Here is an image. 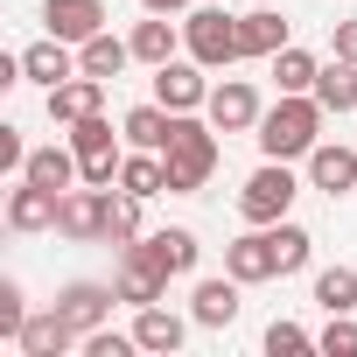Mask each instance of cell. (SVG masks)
Listing matches in <instances>:
<instances>
[{
	"instance_id": "1",
	"label": "cell",
	"mask_w": 357,
	"mask_h": 357,
	"mask_svg": "<svg viewBox=\"0 0 357 357\" xmlns=\"http://www.w3.org/2000/svg\"><path fill=\"white\" fill-rule=\"evenodd\" d=\"M322 98L315 91H280V105H266L259 112V126H252V140H259V154L266 161H308L315 154V140H322Z\"/></svg>"
},
{
	"instance_id": "2",
	"label": "cell",
	"mask_w": 357,
	"mask_h": 357,
	"mask_svg": "<svg viewBox=\"0 0 357 357\" xmlns=\"http://www.w3.org/2000/svg\"><path fill=\"white\" fill-rule=\"evenodd\" d=\"M168 197H197L218 175V126H204L197 112H175V140H168Z\"/></svg>"
},
{
	"instance_id": "3",
	"label": "cell",
	"mask_w": 357,
	"mask_h": 357,
	"mask_svg": "<svg viewBox=\"0 0 357 357\" xmlns=\"http://www.w3.org/2000/svg\"><path fill=\"white\" fill-rule=\"evenodd\" d=\"M183 50H190L204 70H231V63L245 56L238 15H225V8H190V15H183Z\"/></svg>"
},
{
	"instance_id": "4",
	"label": "cell",
	"mask_w": 357,
	"mask_h": 357,
	"mask_svg": "<svg viewBox=\"0 0 357 357\" xmlns=\"http://www.w3.org/2000/svg\"><path fill=\"white\" fill-rule=\"evenodd\" d=\"M294 197H301L294 168H287V161H259V168L245 175V190H238V218H245V225H280V218L294 211Z\"/></svg>"
},
{
	"instance_id": "5",
	"label": "cell",
	"mask_w": 357,
	"mask_h": 357,
	"mask_svg": "<svg viewBox=\"0 0 357 357\" xmlns=\"http://www.w3.org/2000/svg\"><path fill=\"white\" fill-rule=\"evenodd\" d=\"M112 211H119V197H112V190H98V183H77V190H63L56 231H63V238H77V245H91V238H112Z\"/></svg>"
},
{
	"instance_id": "6",
	"label": "cell",
	"mask_w": 357,
	"mask_h": 357,
	"mask_svg": "<svg viewBox=\"0 0 357 357\" xmlns=\"http://www.w3.org/2000/svg\"><path fill=\"white\" fill-rule=\"evenodd\" d=\"M168 266L154 259V245L147 238H133V245H119V273H112V287H119V301H133V308H147V301H161L168 294Z\"/></svg>"
},
{
	"instance_id": "7",
	"label": "cell",
	"mask_w": 357,
	"mask_h": 357,
	"mask_svg": "<svg viewBox=\"0 0 357 357\" xmlns=\"http://www.w3.org/2000/svg\"><path fill=\"white\" fill-rule=\"evenodd\" d=\"M70 147H77V161H84V183H98V190H112L119 183V140H112V119L105 112H91V119H77L70 126Z\"/></svg>"
},
{
	"instance_id": "8",
	"label": "cell",
	"mask_w": 357,
	"mask_h": 357,
	"mask_svg": "<svg viewBox=\"0 0 357 357\" xmlns=\"http://www.w3.org/2000/svg\"><path fill=\"white\" fill-rule=\"evenodd\" d=\"M56 211H63V190H43V183H29V175H15V190H8V231H22V238L56 231Z\"/></svg>"
},
{
	"instance_id": "9",
	"label": "cell",
	"mask_w": 357,
	"mask_h": 357,
	"mask_svg": "<svg viewBox=\"0 0 357 357\" xmlns=\"http://www.w3.org/2000/svg\"><path fill=\"white\" fill-rule=\"evenodd\" d=\"M154 98L168 105V112H204L211 105V84H204V63L190 56H168V63H154Z\"/></svg>"
},
{
	"instance_id": "10",
	"label": "cell",
	"mask_w": 357,
	"mask_h": 357,
	"mask_svg": "<svg viewBox=\"0 0 357 357\" xmlns=\"http://www.w3.org/2000/svg\"><path fill=\"white\" fill-rule=\"evenodd\" d=\"M259 91L245 84V77H225V84H211V105H204V119L218 126V133H252L259 126Z\"/></svg>"
},
{
	"instance_id": "11",
	"label": "cell",
	"mask_w": 357,
	"mask_h": 357,
	"mask_svg": "<svg viewBox=\"0 0 357 357\" xmlns=\"http://www.w3.org/2000/svg\"><path fill=\"white\" fill-rule=\"evenodd\" d=\"M225 273H231V280H245V287H259V280H280V252H273V225H259V231L231 238V245H225Z\"/></svg>"
},
{
	"instance_id": "12",
	"label": "cell",
	"mask_w": 357,
	"mask_h": 357,
	"mask_svg": "<svg viewBox=\"0 0 357 357\" xmlns=\"http://www.w3.org/2000/svg\"><path fill=\"white\" fill-rule=\"evenodd\" d=\"M112 301H119V287H98V280H70V287L56 294V308H63V322H70L77 336L105 329V322H112Z\"/></svg>"
},
{
	"instance_id": "13",
	"label": "cell",
	"mask_w": 357,
	"mask_h": 357,
	"mask_svg": "<svg viewBox=\"0 0 357 357\" xmlns=\"http://www.w3.org/2000/svg\"><path fill=\"white\" fill-rule=\"evenodd\" d=\"M77 343H84V336L63 322V308H56V301H50L43 315H29V322H22V336H15V350H22V357H63V350H77Z\"/></svg>"
},
{
	"instance_id": "14",
	"label": "cell",
	"mask_w": 357,
	"mask_h": 357,
	"mask_svg": "<svg viewBox=\"0 0 357 357\" xmlns=\"http://www.w3.org/2000/svg\"><path fill=\"white\" fill-rule=\"evenodd\" d=\"M133 343H140L147 357H175V350L190 343V322L175 315V308H161V301H147V308L133 315Z\"/></svg>"
},
{
	"instance_id": "15",
	"label": "cell",
	"mask_w": 357,
	"mask_h": 357,
	"mask_svg": "<svg viewBox=\"0 0 357 357\" xmlns=\"http://www.w3.org/2000/svg\"><path fill=\"white\" fill-rule=\"evenodd\" d=\"M238 287H245V280H231V273H225V280H197V294H190V322H197V329H231L238 308H245Z\"/></svg>"
},
{
	"instance_id": "16",
	"label": "cell",
	"mask_w": 357,
	"mask_h": 357,
	"mask_svg": "<svg viewBox=\"0 0 357 357\" xmlns=\"http://www.w3.org/2000/svg\"><path fill=\"white\" fill-rule=\"evenodd\" d=\"M308 190H322V197L357 190V154H350L343 140H315V154H308Z\"/></svg>"
},
{
	"instance_id": "17",
	"label": "cell",
	"mask_w": 357,
	"mask_h": 357,
	"mask_svg": "<svg viewBox=\"0 0 357 357\" xmlns=\"http://www.w3.org/2000/svg\"><path fill=\"white\" fill-rule=\"evenodd\" d=\"M91 112H105V77H63L56 91H50V119L56 126H77V119H91Z\"/></svg>"
},
{
	"instance_id": "18",
	"label": "cell",
	"mask_w": 357,
	"mask_h": 357,
	"mask_svg": "<svg viewBox=\"0 0 357 357\" xmlns=\"http://www.w3.org/2000/svg\"><path fill=\"white\" fill-rule=\"evenodd\" d=\"M43 22H50V36H63V43H91V36L105 29V0H43Z\"/></svg>"
},
{
	"instance_id": "19",
	"label": "cell",
	"mask_w": 357,
	"mask_h": 357,
	"mask_svg": "<svg viewBox=\"0 0 357 357\" xmlns=\"http://www.w3.org/2000/svg\"><path fill=\"white\" fill-rule=\"evenodd\" d=\"M29 183H43V190H77L84 183V161H77V147H29Z\"/></svg>"
},
{
	"instance_id": "20",
	"label": "cell",
	"mask_w": 357,
	"mask_h": 357,
	"mask_svg": "<svg viewBox=\"0 0 357 357\" xmlns=\"http://www.w3.org/2000/svg\"><path fill=\"white\" fill-rule=\"evenodd\" d=\"M119 133L133 140V147H147V154H168V140H175V112L154 98V105H133L126 119H119Z\"/></svg>"
},
{
	"instance_id": "21",
	"label": "cell",
	"mask_w": 357,
	"mask_h": 357,
	"mask_svg": "<svg viewBox=\"0 0 357 357\" xmlns=\"http://www.w3.org/2000/svg\"><path fill=\"white\" fill-rule=\"evenodd\" d=\"M126 63H133V43H119L112 29H98L91 43H77V70L84 77H119Z\"/></svg>"
},
{
	"instance_id": "22",
	"label": "cell",
	"mask_w": 357,
	"mask_h": 357,
	"mask_svg": "<svg viewBox=\"0 0 357 357\" xmlns=\"http://www.w3.org/2000/svg\"><path fill=\"white\" fill-rule=\"evenodd\" d=\"M119 190H126V197H140V204H147V197H161V190H168V161H161V154H147V147H133V154L119 161Z\"/></svg>"
},
{
	"instance_id": "23",
	"label": "cell",
	"mask_w": 357,
	"mask_h": 357,
	"mask_svg": "<svg viewBox=\"0 0 357 357\" xmlns=\"http://www.w3.org/2000/svg\"><path fill=\"white\" fill-rule=\"evenodd\" d=\"M315 98H322V112H357V63L329 56L322 77H315Z\"/></svg>"
},
{
	"instance_id": "24",
	"label": "cell",
	"mask_w": 357,
	"mask_h": 357,
	"mask_svg": "<svg viewBox=\"0 0 357 357\" xmlns=\"http://www.w3.org/2000/svg\"><path fill=\"white\" fill-rule=\"evenodd\" d=\"M147 245H154V259H161L168 273H197V259H204V245H197V231H190V225L147 231Z\"/></svg>"
},
{
	"instance_id": "25",
	"label": "cell",
	"mask_w": 357,
	"mask_h": 357,
	"mask_svg": "<svg viewBox=\"0 0 357 357\" xmlns=\"http://www.w3.org/2000/svg\"><path fill=\"white\" fill-rule=\"evenodd\" d=\"M133 63H168L175 56V43H183V36H175V22L168 15H147V22H133Z\"/></svg>"
},
{
	"instance_id": "26",
	"label": "cell",
	"mask_w": 357,
	"mask_h": 357,
	"mask_svg": "<svg viewBox=\"0 0 357 357\" xmlns=\"http://www.w3.org/2000/svg\"><path fill=\"white\" fill-rule=\"evenodd\" d=\"M238 43H245V56H280V50H287V22H280L273 8L238 15Z\"/></svg>"
},
{
	"instance_id": "27",
	"label": "cell",
	"mask_w": 357,
	"mask_h": 357,
	"mask_svg": "<svg viewBox=\"0 0 357 357\" xmlns=\"http://www.w3.org/2000/svg\"><path fill=\"white\" fill-rule=\"evenodd\" d=\"M315 308L322 315H350L357 308V273L350 266H322L315 273Z\"/></svg>"
},
{
	"instance_id": "28",
	"label": "cell",
	"mask_w": 357,
	"mask_h": 357,
	"mask_svg": "<svg viewBox=\"0 0 357 357\" xmlns=\"http://www.w3.org/2000/svg\"><path fill=\"white\" fill-rule=\"evenodd\" d=\"M266 63H273V84H280V91H315V77H322V63H315L308 50H294V43H287L280 56H266Z\"/></svg>"
},
{
	"instance_id": "29",
	"label": "cell",
	"mask_w": 357,
	"mask_h": 357,
	"mask_svg": "<svg viewBox=\"0 0 357 357\" xmlns=\"http://www.w3.org/2000/svg\"><path fill=\"white\" fill-rule=\"evenodd\" d=\"M273 252H280V273H301V266H308V252H315V238H308L301 225H287V218H280V225H273Z\"/></svg>"
},
{
	"instance_id": "30",
	"label": "cell",
	"mask_w": 357,
	"mask_h": 357,
	"mask_svg": "<svg viewBox=\"0 0 357 357\" xmlns=\"http://www.w3.org/2000/svg\"><path fill=\"white\" fill-rule=\"evenodd\" d=\"M315 350H322V357H357V322H350V315H329L322 336H315Z\"/></svg>"
},
{
	"instance_id": "31",
	"label": "cell",
	"mask_w": 357,
	"mask_h": 357,
	"mask_svg": "<svg viewBox=\"0 0 357 357\" xmlns=\"http://www.w3.org/2000/svg\"><path fill=\"white\" fill-rule=\"evenodd\" d=\"M301 350H315V336L301 322H273L266 329V357H301Z\"/></svg>"
},
{
	"instance_id": "32",
	"label": "cell",
	"mask_w": 357,
	"mask_h": 357,
	"mask_svg": "<svg viewBox=\"0 0 357 357\" xmlns=\"http://www.w3.org/2000/svg\"><path fill=\"white\" fill-rule=\"evenodd\" d=\"M22 322H29V301H22V280H0V336H22Z\"/></svg>"
},
{
	"instance_id": "33",
	"label": "cell",
	"mask_w": 357,
	"mask_h": 357,
	"mask_svg": "<svg viewBox=\"0 0 357 357\" xmlns=\"http://www.w3.org/2000/svg\"><path fill=\"white\" fill-rule=\"evenodd\" d=\"M133 238H147V231H140V197L119 190V211H112V238H105V245H133Z\"/></svg>"
},
{
	"instance_id": "34",
	"label": "cell",
	"mask_w": 357,
	"mask_h": 357,
	"mask_svg": "<svg viewBox=\"0 0 357 357\" xmlns=\"http://www.w3.org/2000/svg\"><path fill=\"white\" fill-rule=\"evenodd\" d=\"M77 350H84V357H133L140 343H133V329H126V336H112V329H91Z\"/></svg>"
},
{
	"instance_id": "35",
	"label": "cell",
	"mask_w": 357,
	"mask_h": 357,
	"mask_svg": "<svg viewBox=\"0 0 357 357\" xmlns=\"http://www.w3.org/2000/svg\"><path fill=\"white\" fill-rule=\"evenodd\" d=\"M29 168V147H22V133L15 126H0V175H22Z\"/></svg>"
},
{
	"instance_id": "36",
	"label": "cell",
	"mask_w": 357,
	"mask_h": 357,
	"mask_svg": "<svg viewBox=\"0 0 357 357\" xmlns=\"http://www.w3.org/2000/svg\"><path fill=\"white\" fill-rule=\"evenodd\" d=\"M336 56H350V63H357V22H336Z\"/></svg>"
},
{
	"instance_id": "37",
	"label": "cell",
	"mask_w": 357,
	"mask_h": 357,
	"mask_svg": "<svg viewBox=\"0 0 357 357\" xmlns=\"http://www.w3.org/2000/svg\"><path fill=\"white\" fill-rule=\"evenodd\" d=\"M147 15H190V0H140Z\"/></svg>"
}]
</instances>
